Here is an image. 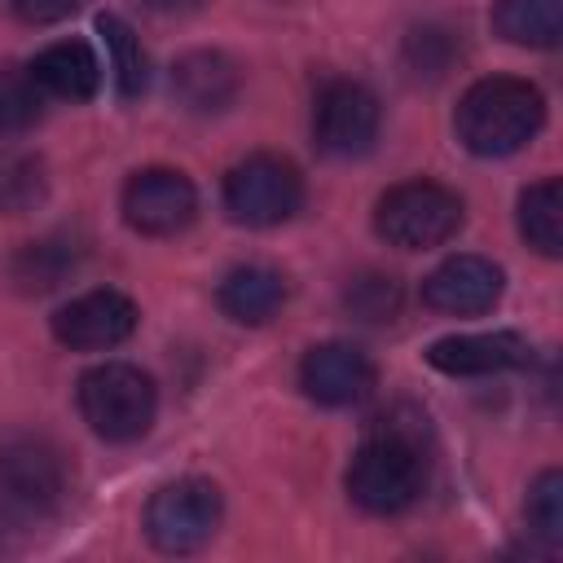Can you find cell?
Masks as SVG:
<instances>
[{"label":"cell","instance_id":"cell-1","mask_svg":"<svg viewBox=\"0 0 563 563\" xmlns=\"http://www.w3.org/2000/svg\"><path fill=\"white\" fill-rule=\"evenodd\" d=\"M541 123H545V97L537 84L519 75L475 79L453 110L457 141L479 158H506L523 150L541 132Z\"/></svg>","mask_w":563,"mask_h":563},{"label":"cell","instance_id":"cell-2","mask_svg":"<svg viewBox=\"0 0 563 563\" xmlns=\"http://www.w3.org/2000/svg\"><path fill=\"white\" fill-rule=\"evenodd\" d=\"M347 497L365 515H400L427 493V449L418 427L383 422L347 462Z\"/></svg>","mask_w":563,"mask_h":563},{"label":"cell","instance_id":"cell-3","mask_svg":"<svg viewBox=\"0 0 563 563\" xmlns=\"http://www.w3.org/2000/svg\"><path fill=\"white\" fill-rule=\"evenodd\" d=\"M79 413L88 422L92 435L110 440V444H132L154 427L158 413V387L141 365L128 361H106L79 374L75 387Z\"/></svg>","mask_w":563,"mask_h":563},{"label":"cell","instance_id":"cell-4","mask_svg":"<svg viewBox=\"0 0 563 563\" xmlns=\"http://www.w3.org/2000/svg\"><path fill=\"white\" fill-rule=\"evenodd\" d=\"M466 220L462 198L440 180H400L374 202V233L400 251L444 246Z\"/></svg>","mask_w":563,"mask_h":563},{"label":"cell","instance_id":"cell-5","mask_svg":"<svg viewBox=\"0 0 563 563\" xmlns=\"http://www.w3.org/2000/svg\"><path fill=\"white\" fill-rule=\"evenodd\" d=\"M303 207V176L282 154H246L224 176V211L246 229H273Z\"/></svg>","mask_w":563,"mask_h":563},{"label":"cell","instance_id":"cell-6","mask_svg":"<svg viewBox=\"0 0 563 563\" xmlns=\"http://www.w3.org/2000/svg\"><path fill=\"white\" fill-rule=\"evenodd\" d=\"M224 501L211 479L185 475L163 484L145 506V537L163 554H194L202 550L220 528Z\"/></svg>","mask_w":563,"mask_h":563},{"label":"cell","instance_id":"cell-7","mask_svg":"<svg viewBox=\"0 0 563 563\" xmlns=\"http://www.w3.org/2000/svg\"><path fill=\"white\" fill-rule=\"evenodd\" d=\"M66 497V462L40 435L0 440V510L13 519H44Z\"/></svg>","mask_w":563,"mask_h":563},{"label":"cell","instance_id":"cell-8","mask_svg":"<svg viewBox=\"0 0 563 563\" xmlns=\"http://www.w3.org/2000/svg\"><path fill=\"white\" fill-rule=\"evenodd\" d=\"M378 97L356 79H330L312 106V141L330 158H356L378 141Z\"/></svg>","mask_w":563,"mask_h":563},{"label":"cell","instance_id":"cell-9","mask_svg":"<svg viewBox=\"0 0 563 563\" xmlns=\"http://www.w3.org/2000/svg\"><path fill=\"white\" fill-rule=\"evenodd\" d=\"M198 216V189L176 167H141L123 185V220L141 238H176Z\"/></svg>","mask_w":563,"mask_h":563},{"label":"cell","instance_id":"cell-10","mask_svg":"<svg viewBox=\"0 0 563 563\" xmlns=\"http://www.w3.org/2000/svg\"><path fill=\"white\" fill-rule=\"evenodd\" d=\"M141 312L123 290H84L70 303H62L53 312V339L70 352H106L119 347L123 339H132Z\"/></svg>","mask_w":563,"mask_h":563},{"label":"cell","instance_id":"cell-11","mask_svg":"<svg viewBox=\"0 0 563 563\" xmlns=\"http://www.w3.org/2000/svg\"><path fill=\"white\" fill-rule=\"evenodd\" d=\"M374 383H378L374 361L356 343H343V339L317 343L299 361V387H303V396L317 400V405H325V409L361 405L374 391Z\"/></svg>","mask_w":563,"mask_h":563},{"label":"cell","instance_id":"cell-12","mask_svg":"<svg viewBox=\"0 0 563 563\" xmlns=\"http://www.w3.org/2000/svg\"><path fill=\"white\" fill-rule=\"evenodd\" d=\"M506 290V273L484 255H453L422 277V303L444 317L493 312Z\"/></svg>","mask_w":563,"mask_h":563},{"label":"cell","instance_id":"cell-13","mask_svg":"<svg viewBox=\"0 0 563 563\" xmlns=\"http://www.w3.org/2000/svg\"><path fill=\"white\" fill-rule=\"evenodd\" d=\"M532 361V347L515 330H479V334H449L427 347V365L449 378H488Z\"/></svg>","mask_w":563,"mask_h":563},{"label":"cell","instance_id":"cell-14","mask_svg":"<svg viewBox=\"0 0 563 563\" xmlns=\"http://www.w3.org/2000/svg\"><path fill=\"white\" fill-rule=\"evenodd\" d=\"M84 255H88V242H84L79 233L53 229V233H44V238L22 242V246L9 255L4 273H9V286H13L18 295H48V290L66 286V282L79 273Z\"/></svg>","mask_w":563,"mask_h":563},{"label":"cell","instance_id":"cell-15","mask_svg":"<svg viewBox=\"0 0 563 563\" xmlns=\"http://www.w3.org/2000/svg\"><path fill=\"white\" fill-rule=\"evenodd\" d=\"M242 70L220 48H194L172 66V97L194 114H220L238 101Z\"/></svg>","mask_w":563,"mask_h":563},{"label":"cell","instance_id":"cell-16","mask_svg":"<svg viewBox=\"0 0 563 563\" xmlns=\"http://www.w3.org/2000/svg\"><path fill=\"white\" fill-rule=\"evenodd\" d=\"M26 75L40 84L44 97H62V101H88L101 88V62L88 40H57L40 48Z\"/></svg>","mask_w":563,"mask_h":563},{"label":"cell","instance_id":"cell-17","mask_svg":"<svg viewBox=\"0 0 563 563\" xmlns=\"http://www.w3.org/2000/svg\"><path fill=\"white\" fill-rule=\"evenodd\" d=\"M286 299H290V286L268 264H238V268L224 273L220 290H216L220 312L229 321H238V325H264V321H273L286 308Z\"/></svg>","mask_w":563,"mask_h":563},{"label":"cell","instance_id":"cell-18","mask_svg":"<svg viewBox=\"0 0 563 563\" xmlns=\"http://www.w3.org/2000/svg\"><path fill=\"white\" fill-rule=\"evenodd\" d=\"M493 31L519 48H554L563 40V0H497Z\"/></svg>","mask_w":563,"mask_h":563},{"label":"cell","instance_id":"cell-19","mask_svg":"<svg viewBox=\"0 0 563 563\" xmlns=\"http://www.w3.org/2000/svg\"><path fill=\"white\" fill-rule=\"evenodd\" d=\"M519 233L545 260L563 255V185L554 176H545L519 194Z\"/></svg>","mask_w":563,"mask_h":563},{"label":"cell","instance_id":"cell-20","mask_svg":"<svg viewBox=\"0 0 563 563\" xmlns=\"http://www.w3.org/2000/svg\"><path fill=\"white\" fill-rule=\"evenodd\" d=\"M48 198V167L35 150L0 145V216H26Z\"/></svg>","mask_w":563,"mask_h":563},{"label":"cell","instance_id":"cell-21","mask_svg":"<svg viewBox=\"0 0 563 563\" xmlns=\"http://www.w3.org/2000/svg\"><path fill=\"white\" fill-rule=\"evenodd\" d=\"M457 62H462V40H457V31L444 26V22H422V26H413V31L405 35V44H400V66H405L413 79H422V84L444 79Z\"/></svg>","mask_w":563,"mask_h":563},{"label":"cell","instance_id":"cell-22","mask_svg":"<svg viewBox=\"0 0 563 563\" xmlns=\"http://www.w3.org/2000/svg\"><path fill=\"white\" fill-rule=\"evenodd\" d=\"M97 31L106 40V53H110V70H114V84H119V97H141L145 84H150V62H145V48H141V35L119 18V13H101L97 18Z\"/></svg>","mask_w":563,"mask_h":563},{"label":"cell","instance_id":"cell-23","mask_svg":"<svg viewBox=\"0 0 563 563\" xmlns=\"http://www.w3.org/2000/svg\"><path fill=\"white\" fill-rule=\"evenodd\" d=\"M40 119H44L40 84L18 66H0V136L31 132Z\"/></svg>","mask_w":563,"mask_h":563},{"label":"cell","instance_id":"cell-24","mask_svg":"<svg viewBox=\"0 0 563 563\" xmlns=\"http://www.w3.org/2000/svg\"><path fill=\"white\" fill-rule=\"evenodd\" d=\"M523 519H528V532L545 550H559L563 545V475L554 466L532 479L528 501H523Z\"/></svg>","mask_w":563,"mask_h":563},{"label":"cell","instance_id":"cell-25","mask_svg":"<svg viewBox=\"0 0 563 563\" xmlns=\"http://www.w3.org/2000/svg\"><path fill=\"white\" fill-rule=\"evenodd\" d=\"M400 299H405V290H400V282H396L391 273H361V277H352L347 290H343V308H347L356 321H365V325L391 321V317L400 312Z\"/></svg>","mask_w":563,"mask_h":563},{"label":"cell","instance_id":"cell-26","mask_svg":"<svg viewBox=\"0 0 563 563\" xmlns=\"http://www.w3.org/2000/svg\"><path fill=\"white\" fill-rule=\"evenodd\" d=\"M84 0H9V13L26 26H53V22H66L70 13H79Z\"/></svg>","mask_w":563,"mask_h":563}]
</instances>
